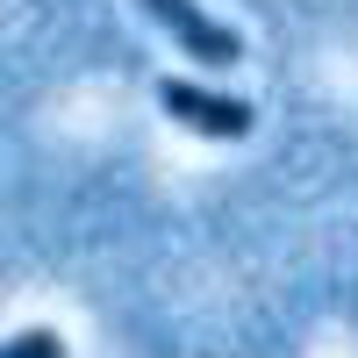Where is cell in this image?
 Wrapping results in <instances>:
<instances>
[{"label": "cell", "mask_w": 358, "mask_h": 358, "mask_svg": "<svg viewBox=\"0 0 358 358\" xmlns=\"http://www.w3.org/2000/svg\"><path fill=\"white\" fill-rule=\"evenodd\" d=\"M158 108L172 115L179 129H194V136H215V143H236V136H251V108L236 101V94H208V86H194V79H158Z\"/></svg>", "instance_id": "2"}, {"label": "cell", "mask_w": 358, "mask_h": 358, "mask_svg": "<svg viewBox=\"0 0 358 358\" xmlns=\"http://www.w3.org/2000/svg\"><path fill=\"white\" fill-rule=\"evenodd\" d=\"M0 358H65V337L57 330H15L0 344Z\"/></svg>", "instance_id": "3"}, {"label": "cell", "mask_w": 358, "mask_h": 358, "mask_svg": "<svg viewBox=\"0 0 358 358\" xmlns=\"http://www.w3.org/2000/svg\"><path fill=\"white\" fill-rule=\"evenodd\" d=\"M136 8L151 15V22L165 29V36H172L179 50H187V57H194V65H208V72H229L236 57H244L236 29H222L215 15L201 8V0H136Z\"/></svg>", "instance_id": "1"}]
</instances>
